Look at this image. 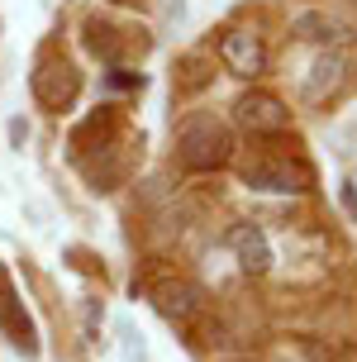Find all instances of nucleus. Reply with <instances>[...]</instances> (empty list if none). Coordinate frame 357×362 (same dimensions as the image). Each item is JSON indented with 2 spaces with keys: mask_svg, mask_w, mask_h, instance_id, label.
I'll return each instance as SVG.
<instances>
[{
  "mask_svg": "<svg viewBox=\"0 0 357 362\" xmlns=\"http://www.w3.org/2000/svg\"><path fill=\"white\" fill-rule=\"evenodd\" d=\"M238 153V134L224 115L214 110H191L177 124V163L186 172H224Z\"/></svg>",
  "mask_w": 357,
  "mask_h": 362,
  "instance_id": "obj_1",
  "label": "nucleus"
},
{
  "mask_svg": "<svg viewBox=\"0 0 357 362\" xmlns=\"http://www.w3.org/2000/svg\"><path fill=\"white\" fill-rule=\"evenodd\" d=\"M81 43H86L90 57H100L110 72H115V67L143 62L148 48H153V34L124 29V24H115V19H105V15H86V19H81Z\"/></svg>",
  "mask_w": 357,
  "mask_h": 362,
  "instance_id": "obj_4",
  "label": "nucleus"
},
{
  "mask_svg": "<svg viewBox=\"0 0 357 362\" xmlns=\"http://www.w3.org/2000/svg\"><path fill=\"white\" fill-rule=\"evenodd\" d=\"M105 81H110V86H119V90H134V86L143 90V72H129V67H115Z\"/></svg>",
  "mask_w": 357,
  "mask_h": 362,
  "instance_id": "obj_18",
  "label": "nucleus"
},
{
  "mask_svg": "<svg viewBox=\"0 0 357 362\" xmlns=\"http://www.w3.org/2000/svg\"><path fill=\"white\" fill-rule=\"evenodd\" d=\"M210 86H214V57L205 48L181 53L177 67H172V95L177 100H191V95H205Z\"/></svg>",
  "mask_w": 357,
  "mask_h": 362,
  "instance_id": "obj_13",
  "label": "nucleus"
},
{
  "mask_svg": "<svg viewBox=\"0 0 357 362\" xmlns=\"http://www.w3.org/2000/svg\"><path fill=\"white\" fill-rule=\"evenodd\" d=\"M291 38H300V43H310L320 53V48H339L348 38V24L339 15H329V10H300L291 19Z\"/></svg>",
  "mask_w": 357,
  "mask_h": 362,
  "instance_id": "obj_14",
  "label": "nucleus"
},
{
  "mask_svg": "<svg viewBox=\"0 0 357 362\" xmlns=\"http://www.w3.org/2000/svg\"><path fill=\"white\" fill-rule=\"evenodd\" d=\"M148 300H153V310H158L172 329H181V334H191L196 320L205 315V305H210L205 291H200L191 276H162L158 286H148Z\"/></svg>",
  "mask_w": 357,
  "mask_h": 362,
  "instance_id": "obj_7",
  "label": "nucleus"
},
{
  "mask_svg": "<svg viewBox=\"0 0 357 362\" xmlns=\"http://www.w3.org/2000/svg\"><path fill=\"white\" fill-rule=\"evenodd\" d=\"M233 124L243 129V134H252V139H281V134H291V124H295V110L286 105L276 90L252 86L233 100Z\"/></svg>",
  "mask_w": 357,
  "mask_h": 362,
  "instance_id": "obj_6",
  "label": "nucleus"
},
{
  "mask_svg": "<svg viewBox=\"0 0 357 362\" xmlns=\"http://www.w3.org/2000/svg\"><path fill=\"white\" fill-rule=\"evenodd\" d=\"M238 177L248 191L262 196H305L315 191V167L305 163L300 153H252L248 163L238 167Z\"/></svg>",
  "mask_w": 357,
  "mask_h": 362,
  "instance_id": "obj_3",
  "label": "nucleus"
},
{
  "mask_svg": "<svg viewBox=\"0 0 357 362\" xmlns=\"http://www.w3.org/2000/svg\"><path fill=\"white\" fill-rule=\"evenodd\" d=\"M0 334H5L24 358H38V353H43V348H38V329H34V320H29L24 300L15 296V281H10L5 267H0Z\"/></svg>",
  "mask_w": 357,
  "mask_h": 362,
  "instance_id": "obj_10",
  "label": "nucleus"
},
{
  "mask_svg": "<svg viewBox=\"0 0 357 362\" xmlns=\"http://www.w3.org/2000/svg\"><path fill=\"white\" fill-rule=\"evenodd\" d=\"M29 134H34V129H29V119H24V115H10V124H5V139H10V148H15V153H24Z\"/></svg>",
  "mask_w": 357,
  "mask_h": 362,
  "instance_id": "obj_16",
  "label": "nucleus"
},
{
  "mask_svg": "<svg viewBox=\"0 0 357 362\" xmlns=\"http://www.w3.org/2000/svg\"><path fill=\"white\" fill-rule=\"evenodd\" d=\"M76 172H81L86 186L100 191V196L115 191V186H124V177H129V144L115 139V144L95 148V153H86V158H76Z\"/></svg>",
  "mask_w": 357,
  "mask_h": 362,
  "instance_id": "obj_11",
  "label": "nucleus"
},
{
  "mask_svg": "<svg viewBox=\"0 0 357 362\" xmlns=\"http://www.w3.org/2000/svg\"><path fill=\"white\" fill-rule=\"evenodd\" d=\"M119 134H124V110H119V105H95L81 124H71V134H67V158L76 163V158H86V153H95V148L115 144Z\"/></svg>",
  "mask_w": 357,
  "mask_h": 362,
  "instance_id": "obj_9",
  "label": "nucleus"
},
{
  "mask_svg": "<svg viewBox=\"0 0 357 362\" xmlns=\"http://www.w3.org/2000/svg\"><path fill=\"white\" fill-rule=\"evenodd\" d=\"M229 253H233V262L248 272V276H267L271 272V238H267V229L262 224H252V219H243V224H233L229 229Z\"/></svg>",
  "mask_w": 357,
  "mask_h": 362,
  "instance_id": "obj_12",
  "label": "nucleus"
},
{
  "mask_svg": "<svg viewBox=\"0 0 357 362\" xmlns=\"http://www.w3.org/2000/svg\"><path fill=\"white\" fill-rule=\"evenodd\" d=\"M214 53L224 62V72L238 76V81H257V76H267L271 67V53H267V38L248 29V24H224L219 34H214Z\"/></svg>",
  "mask_w": 357,
  "mask_h": 362,
  "instance_id": "obj_5",
  "label": "nucleus"
},
{
  "mask_svg": "<svg viewBox=\"0 0 357 362\" xmlns=\"http://www.w3.org/2000/svg\"><path fill=\"white\" fill-rule=\"evenodd\" d=\"M339 205H343V215L357 224V181H339Z\"/></svg>",
  "mask_w": 357,
  "mask_h": 362,
  "instance_id": "obj_17",
  "label": "nucleus"
},
{
  "mask_svg": "<svg viewBox=\"0 0 357 362\" xmlns=\"http://www.w3.org/2000/svg\"><path fill=\"white\" fill-rule=\"evenodd\" d=\"M348 86V57L343 48H320L300 72V105H329Z\"/></svg>",
  "mask_w": 357,
  "mask_h": 362,
  "instance_id": "obj_8",
  "label": "nucleus"
},
{
  "mask_svg": "<svg viewBox=\"0 0 357 362\" xmlns=\"http://www.w3.org/2000/svg\"><path fill=\"white\" fill-rule=\"evenodd\" d=\"M115 334H119V353H124V362H148V344H143V334L129 325V320H119Z\"/></svg>",
  "mask_w": 357,
  "mask_h": 362,
  "instance_id": "obj_15",
  "label": "nucleus"
},
{
  "mask_svg": "<svg viewBox=\"0 0 357 362\" xmlns=\"http://www.w3.org/2000/svg\"><path fill=\"white\" fill-rule=\"evenodd\" d=\"M29 90L48 115H67L81 100V67L57 43H43L34 53V67H29Z\"/></svg>",
  "mask_w": 357,
  "mask_h": 362,
  "instance_id": "obj_2",
  "label": "nucleus"
}]
</instances>
